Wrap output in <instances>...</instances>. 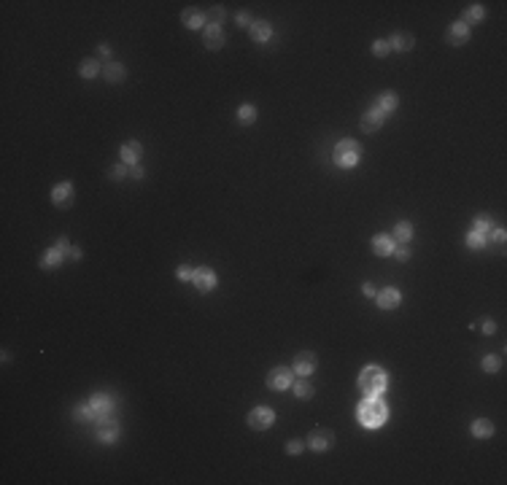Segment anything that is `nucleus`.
I'll return each instance as SVG.
<instances>
[{
	"label": "nucleus",
	"mask_w": 507,
	"mask_h": 485,
	"mask_svg": "<svg viewBox=\"0 0 507 485\" xmlns=\"http://www.w3.org/2000/svg\"><path fill=\"white\" fill-rule=\"evenodd\" d=\"M356 415H359V423H362V426L378 429L380 423H386V418H388V407H386L383 402H380V399H367V402L359 404Z\"/></svg>",
	"instance_id": "nucleus-1"
},
{
	"label": "nucleus",
	"mask_w": 507,
	"mask_h": 485,
	"mask_svg": "<svg viewBox=\"0 0 507 485\" xmlns=\"http://www.w3.org/2000/svg\"><path fill=\"white\" fill-rule=\"evenodd\" d=\"M359 156H362V148H359L356 140H340V143L334 146L332 159H334V165H340V167H354L359 162Z\"/></svg>",
	"instance_id": "nucleus-2"
},
{
	"label": "nucleus",
	"mask_w": 507,
	"mask_h": 485,
	"mask_svg": "<svg viewBox=\"0 0 507 485\" xmlns=\"http://www.w3.org/2000/svg\"><path fill=\"white\" fill-rule=\"evenodd\" d=\"M359 386H362L364 394H380L386 388V372L380 367H367L359 378Z\"/></svg>",
	"instance_id": "nucleus-3"
},
{
	"label": "nucleus",
	"mask_w": 507,
	"mask_h": 485,
	"mask_svg": "<svg viewBox=\"0 0 507 485\" xmlns=\"http://www.w3.org/2000/svg\"><path fill=\"white\" fill-rule=\"evenodd\" d=\"M272 420H275V412H272L270 407H254L251 412H248V426L251 429H267L272 426Z\"/></svg>",
	"instance_id": "nucleus-4"
},
{
	"label": "nucleus",
	"mask_w": 507,
	"mask_h": 485,
	"mask_svg": "<svg viewBox=\"0 0 507 485\" xmlns=\"http://www.w3.org/2000/svg\"><path fill=\"white\" fill-rule=\"evenodd\" d=\"M97 437H100V442H114L116 437H119V423H116L114 418L103 415L97 420Z\"/></svg>",
	"instance_id": "nucleus-5"
},
{
	"label": "nucleus",
	"mask_w": 507,
	"mask_h": 485,
	"mask_svg": "<svg viewBox=\"0 0 507 485\" xmlns=\"http://www.w3.org/2000/svg\"><path fill=\"white\" fill-rule=\"evenodd\" d=\"M267 386L272 391H280V388H289L292 386V372L284 370V367H275L270 375H267Z\"/></svg>",
	"instance_id": "nucleus-6"
},
{
	"label": "nucleus",
	"mask_w": 507,
	"mask_h": 485,
	"mask_svg": "<svg viewBox=\"0 0 507 485\" xmlns=\"http://www.w3.org/2000/svg\"><path fill=\"white\" fill-rule=\"evenodd\" d=\"M332 440H334V437H332L329 429H316V432L308 437V445H310L313 450H326V448L332 445Z\"/></svg>",
	"instance_id": "nucleus-7"
},
{
	"label": "nucleus",
	"mask_w": 507,
	"mask_h": 485,
	"mask_svg": "<svg viewBox=\"0 0 507 485\" xmlns=\"http://www.w3.org/2000/svg\"><path fill=\"white\" fill-rule=\"evenodd\" d=\"M192 280H194V286H197L200 291H210V288L216 286V275H213V272H210L208 267H200V270H194Z\"/></svg>",
	"instance_id": "nucleus-8"
},
{
	"label": "nucleus",
	"mask_w": 507,
	"mask_h": 485,
	"mask_svg": "<svg viewBox=\"0 0 507 485\" xmlns=\"http://www.w3.org/2000/svg\"><path fill=\"white\" fill-rule=\"evenodd\" d=\"M383 119H386V113L378 111V108H372V111H367L362 116V130L364 132H375L380 124H383Z\"/></svg>",
	"instance_id": "nucleus-9"
},
{
	"label": "nucleus",
	"mask_w": 507,
	"mask_h": 485,
	"mask_svg": "<svg viewBox=\"0 0 507 485\" xmlns=\"http://www.w3.org/2000/svg\"><path fill=\"white\" fill-rule=\"evenodd\" d=\"M467 38H470V25H464V22H456L448 30V43H454V46H462Z\"/></svg>",
	"instance_id": "nucleus-10"
},
{
	"label": "nucleus",
	"mask_w": 507,
	"mask_h": 485,
	"mask_svg": "<svg viewBox=\"0 0 507 485\" xmlns=\"http://www.w3.org/2000/svg\"><path fill=\"white\" fill-rule=\"evenodd\" d=\"M202 41H205V46H208V49H221V46H224V35H221V30L219 27H213V25H210V27H205V33H202Z\"/></svg>",
	"instance_id": "nucleus-11"
},
{
	"label": "nucleus",
	"mask_w": 507,
	"mask_h": 485,
	"mask_svg": "<svg viewBox=\"0 0 507 485\" xmlns=\"http://www.w3.org/2000/svg\"><path fill=\"white\" fill-rule=\"evenodd\" d=\"M89 407H92L95 415H108V412H111V399H108L105 394H95L89 399Z\"/></svg>",
	"instance_id": "nucleus-12"
},
{
	"label": "nucleus",
	"mask_w": 507,
	"mask_h": 485,
	"mask_svg": "<svg viewBox=\"0 0 507 485\" xmlns=\"http://www.w3.org/2000/svg\"><path fill=\"white\" fill-rule=\"evenodd\" d=\"M378 305L383 310L397 308V305H400V291H397V288H383V291L378 294Z\"/></svg>",
	"instance_id": "nucleus-13"
},
{
	"label": "nucleus",
	"mask_w": 507,
	"mask_h": 485,
	"mask_svg": "<svg viewBox=\"0 0 507 485\" xmlns=\"http://www.w3.org/2000/svg\"><path fill=\"white\" fill-rule=\"evenodd\" d=\"M372 251H375L378 256H386L394 251V240L388 237V234H375V240H372Z\"/></svg>",
	"instance_id": "nucleus-14"
},
{
	"label": "nucleus",
	"mask_w": 507,
	"mask_h": 485,
	"mask_svg": "<svg viewBox=\"0 0 507 485\" xmlns=\"http://www.w3.org/2000/svg\"><path fill=\"white\" fill-rule=\"evenodd\" d=\"M410 234H413V226H410L408 221H400V224L394 226V232H391L394 246H405V242L410 240Z\"/></svg>",
	"instance_id": "nucleus-15"
},
{
	"label": "nucleus",
	"mask_w": 507,
	"mask_h": 485,
	"mask_svg": "<svg viewBox=\"0 0 507 485\" xmlns=\"http://www.w3.org/2000/svg\"><path fill=\"white\" fill-rule=\"evenodd\" d=\"M70 197H73V186H70V184H60L57 189L51 192L54 205H70Z\"/></svg>",
	"instance_id": "nucleus-16"
},
{
	"label": "nucleus",
	"mask_w": 507,
	"mask_h": 485,
	"mask_svg": "<svg viewBox=\"0 0 507 485\" xmlns=\"http://www.w3.org/2000/svg\"><path fill=\"white\" fill-rule=\"evenodd\" d=\"M313 367H316V356L308 353V350H305V353H300L297 361H294V370H297L300 375H310V372H313Z\"/></svg>",
	"instance_id": "nucleus-17"
},
{
	"label": "nucleus",
	"mask_w": 507,
	"mask_h": 485,
	"mask_svg": "<svg viewBox=\"0 0 507 485\" xmlns=\"http://www.w3.org/2000/svg\"><path fill=\"white\" fill-rule=\"evenodd\" d=\"M140 151H143V148H140V143H135V140H132V143H124V146H122V162H127V165H135L138 156H140Z\"/></svg>",
	"instance_id": "nucleus-18"
},
{
	"label": "nucleus",
	"mask_w": 507,
	"mask_h": 485,
	"mask_svg": "<svg viewBox=\"0 0 507 485\" xmlns=\"http://www.w3.org/2000/svg\"><path fill=\"white\" fill-rule=\"evenodd\" d=\"M388 46H394L397 51H408V49H413V35H408V33H397L391 41H388Z\"/></svg>",
	"instance_id": "nucleus-19"
},
{
	"label": "nucleus",
	"mask_w": 507,
	"mask_h": 485,
	"mask_svg": "<svg viewBox=\"0 0 507 485\" xmlns=\"http://www.w3.org/2000/svg\"><path fill=\"white\" fill-rule=\"evenodd\" d=\"M375 108H378V111H383V113L388 116V113H391L394 108H397V95H391V92H383V95L378 97V105H375Z\"/></svg>",
	"instance_id": "nucleus-20"
},
{
	"label": "nucleus",
	"mask_w": 507,
	"mask_h": 485,
	"mask_svg": "<svg viewBox=\"0 0 507 485\" xmlns=\"http://www.w3.org/2000/svg\"><path fill=\"white\" fill-rule=\"evenodd\" d=\"M62 254H65V251H62V248H51V251H46V254H43V259H41V264H43V267H46V270L57 267V264L62 262Z\"/></svg>",
	"instance_id": "nucleus-21"
},
{
	"label": "nucleus",
	"mask_w": 507,
	"mask_h": 485,
	"mask_svg": "<svg viewBox=\"0 0 507 485\" xmlns=\"http://www.w3.org/2000/svg\"><path fill=\"white\" fill-rule=\"evenodd\" d=\"M248 33H251V38H254V41H267L272 30H270V25H267V22H256V25H251V30H248Z\"/></svg>",
	"instance_id": "nucleus-22"
},
{
	"label": "nucleus",
	"mask_w": 507,
	"mask_h": 485,
	"mask_svg": "<svg viewBox=\"0 0 507 485\" xmlns=\"http://www.w3.org/2000/svg\"><path fill=\"white\" fill-rule=\"evenodd\" d=\"M472 434L480 437V440H486V437L494 434V426H491L488 420H475V423H472Z\"/></svg>",
	"instance_id": "nucleus-23"
},
{
	"label": "nucleus",
	"mask_w": 507,
	"mask_h": 485,
	"mask_svg": "<svg viewBox=\"0 0 507 485\" xmlns=\"http://www.w3.org/2000/svg\"><path fill=\"white\" fill-rule=\"evenodd\" d=\"M103 76L108 78V81H119V78L124 76V68L119 65V62H111V65L103 68Z\"/></svg>",
	"instance_id": "nucleus-24"
},
{
	"label": "nucleus",
	"mask_w": 507,
	"mask_h": 485,
	"mask_svg": "<svg viewBox=\"0 0 507 485\" xmlns=\"http://www.w3.org/2000/svg\"><path fill=\"white\" fill-rule=\"evenodd\" d=\"M184 25L186 27H200L202 25V14L194 11V9H186L184 11Z\"/></svg>",
	"instance_id": "nucleus-25"
},
{
	"label": "nucleus",
	"mask_w": 507,
	"mask_h": 485,
	"mask_svg": "<svg viewBox=\"0 0 507 485\" xmlns=\"http://www.w3.org/2000/svg\"><path fill=\"white\" fill-rule=\"evenodd\" d=\"M79 70H81V76H84V78H95V76L100 73V65H97L95 59H84Z\"/></svg>",
	"instance_id": "nucleus-26"
},
{
	"label": "nucleus",
	"mask_w": 507,
	"mask_h": 485,
	"mask_svg": "<svg viewBox=\"0 0 507 485\" xmlns=\"http://www.w3.org/2000/svg\"><path fill=\"white\" fill-rule=\"evenodd\" d=\"M478 19H483V9L475 3V6H470V9L464 11V25H470V22H478Z\"/></svg>",
	"instance_id": "nucleus-27"
},
{
	"label": "nucleus",
	"mask_w": 507,
	"mask_h": 485,
	"mask_svg": "<svg viewBox=\"0 0 507 485\" xmlns=\"http://www.w3.org/2000/svg\"><path fill=\"white\" fill-rule=\"evenodd\" d=\"M224 17H227V14H224L221 6H213V9L208 11V19H210V25H213V27H219L221 22H224Z\"/></svg>",
	"instance_id": "nucleus-28"
},
{
	"label": "nucleus",
	"mask_w": 507,
	"mask_h": 485,
	"mask_svg": "<svg viewBox=\"0 0 507 485\" xmlns=\"http://www.w3.org/2000/svg\"><path fill=\"white\" fill-rule=\"evenodd\" d=\"M294 394H297L300 399H310V394H313V386H310L308 380H300L297 386H294Z\"/></svg>",
	"instance_id": "nucleus-29"
},
{
	"label": "nucleus",
	"mask_w": 507,
	"mask_h": 485,
	"mask_svg": "<svg viewBox=\"0 0 507 485\" xmlns=\"http://www.w3.org/2000/svg\"><path fill=\"white\" fill-rule=\"evenodd\" d=\"M238 116H240V122H243V124H251V122L256 119V108H254V105H243V108L238 111Z\"/></svg>",
	"instance_id": "nucleus-30"
},
{
	"label": "nucleus",
	"mask_w": 507,
	"mask_h": 485,
	"mask_svg": "<svg viewBox=\"0 0 507 485\" xmlns=\"http://www.w3.org/2000/svg\"><path fill=\"white\" fill-rule=\"evenodd\" d=\"M475 232L488 234V232H491V218H488V216H478V221H475Z\"/></svg>",
	"instance_id": "nucleus-31"
},
{
	"label": "nucleus",
	"mask_w": 507,
	"mask_h": 485,
	"mask_svg": "<svg viewBox=\"0 0 507 485\" xmlns=\"http://www.w3.org/2000/svg\"><path fill=\"white\" fill-rule=\"evenodd\" d=\"M467 242H470L472 248H480V246H486V234H480V232H470V234H467Z\"/></svg>",
	"instance_id": "nucleus-32"
},
{
	"label": "nucleus",
	"mask_w": 507,
	"mask_h": 485,
	"mask_svg": "<svg viewBox=\"0 0 507 485\" xmlns=\"http://www.w3.org/2000/svg\"><path fill=\"white\" fill-rule=\"evenodd\" d=\"M372 51H375V57H386V54L391 51V46H388V41H375L372 43Z\"/></svg>",
	"instance_id": "nucleus-33"
},
{
	"label": "nucleus",
	"mask_w": 507,
	"mask_h": 485,
	"mask_svg": "<svg viewBox=\"0 0 507 485\" xmlns=\"http://www.w3.org/2000/svg\"><path fill=\"white\" fill-rule=\"evenodd\" d=\"M92 415H95V412H92L89 404H87V407H76V410H73V418H76V420H87V418H92Z\"/></svg>",
	"instance_id": "nucleus-34"
},
{
	"label": "nucleus",
	"mask_w": 507,
	"mask_h": 485,
	"mask_svg": "<svg viewBox=\"0 0 507 485\" xmlns=\"http://www.w3.org/2000/svg\"><path fill=\"white\" fill-rule=\"evenodd\" d=\"M499 364H502V361H499L496 356H488L486 361H483V370H486V372H496V370H499Z\"/></svg>",
	"instance_id": "nucleus-35"
},
{
	"label": "nucleus",
	"mask_w": 507,
	"mask_h": 485,
	"mask_svg": "<svg viewBox=\"0 0 507 485\" xmlns=\"http://www.w3.org/2000/svg\"><path fill=\"white\" fill-rule=\"evenodd\" d=\"M394 256H397V259H400V262H405V259H408V256H410V251H408V248H405V246H397V248H394Z\"/></svg>",
	"instance_id": "nucleus-36"
},
{
	"label": "nucleus",
	"mask_w": 507,
	"mask_h": 485,
	"mask_svg": "<svg viewBox=\"0 0 507 485\" xmlns=\"http://www.w3.org/2000/svg\"><path fill=\"white\" fill-rule=\"evenodd\" d=\"M111 178H114V181H122V178H124V165L111 167Z\"/></svg>",
	"instance_id": "nucleus-37"
},
{
	"label": "nucleus",
	"mask_w": 507,
	"mask_h": 485,
	"mask_svg": "<svg viewBox=\"0 0 507 485\" xmlns=\"http://www.w3.org/2000/svg\"><path fill=\"white\" fill-rule=\"evenodd\" d=\"M286 453H292V456H300V453H302V445H300V442H289V445H286Z\"/></svg>",
	"instance_id": "nucleus-38"
},
{
	"label": "nucleus",
	"mask_w": 507,
	"mask_h": 485,
	"mask_svg": "<svg viewBox=\"0 0 507 485\" xmlns=\"http://www.w3.org/2000/svg\"><path fill=\"white\" fill-rule=\"evenodd\" d=\"M130 175H132V178H135V181H140V178H143V167H140V165H132V170H130Z\"/></svg>",
	"instance_id": "nucleus-39"
},
{
	"label": "nucleus",
	"mask_w": 507,
	"mask_h": 485,
	"mask_svg": "<svg viewBox=\"0 0 507 485\" xmlns=\"http://www.w3.org/2000/svg\"><path fill=\"white\" fill-rule=\"evenodd\" d=\"M483 332H486V334L494 332V321H483Z\"/></svg>",
	"instance_id": "nucleus-40"
},
{
	"label": "nucleus",
	"mask_w": 507,
	"mask_h": 485,
	"mask_svg": "<svg viewBox=\"0 0 507 485\" xmlns=\"http://www.w3.org/2000/svg\"><path fill=\"white\" fill-rule=\"evenodd\" d=\"M238 22H240V25H248V27H251V19H248V14H238Z\"/></svg>",
	"instance_id": "nucleus-41"
},
{
	"label": "nucleus",
	"mask_w": 507,
	"mask_h": 485,
	"mask_svg": "<svg viewBox=\"0 0 507 485\" xmlns=\"http://www.w3.org/2000/svg\"><path fill=\"white\" fill-rule=\"evenodd\" d=\"M178 278H181V280L189 278V267H178Z\"/></svg>",
	"instance_id": "nucleus-42"
},
{
	"label": "nucleus",
	"mask_w": 507,
	"mask_h": 485,
	"mask_svg": "<svg viewBox=\"0 0 507 485\" xmlns=\"http://www.w3.org/2000/svg\"><path fill=\"white\" fill-rule=\"evenodd\" d=\"M68 256H70V259H79V256H81V251H76V248H68V251H65Z\"/></svg>",
	"instance_id": "nucleus-43"
},
{
	"label": "nucleus",
	"mask_w": 507,
	"mask_h": 485,
	"mask_svg": "<svg viewBox=\"0 0 507 485\" xmlns=\"http://www.w3.org/2000/svg\"><path fill=\"white\" fill-rule=\"evenodd\" d=\"M494 240H496V242H504V232L496 229V232H494Z\"/></svg>",
	"instance_id": "nucleus-44"
},
{
	"label": "nucleus",
	"mask_w": 507,
	"mask_h": 485,
	"mask_svg": "<svg viewBox=\"0 0 507 485\" xmlns=\"http://www.w3.org/2000/svg\"><path fill=\"white\" fill-rule=\"evenodd\" d=\"M364 294H367V296H375V288H372V286L367 283V286H364Z\"/></svg>",
	"instance_id": "nucleus-45"
}]
</instances>
